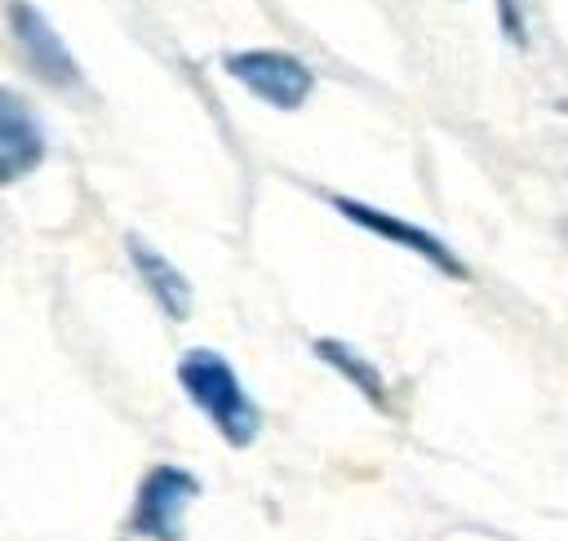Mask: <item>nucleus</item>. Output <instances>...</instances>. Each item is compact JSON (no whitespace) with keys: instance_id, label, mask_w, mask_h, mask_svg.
Wrapping results in <instances>:
<instances>
[{"instance_id":"obj_1","label":"nucleus","mask_w":568,"mask_h":541,"mask_svg":"<svg viewBox=\"0 0 568 541\" xmlns=\"http://www.w3.org/2000/svg\"><path fill=\"white\" fill-rule=\"evenodd\" d=\"M178 386L186 390V399L209 417V426L231 443V448H248L262 430V412L253 404V395L244 390L240 372L231 368L226 355L209 350V346H191L178 359Z\"/></svg>"},{"instance_id":"obj_6","label":"nucleus","mask_w":568,"mask_h":541,"mask_svg":"<svg viewBox=\"0 0 568 541\" xmlns=\"http://www.w3.org/2000/svg\"><path fill=\"white\" fill-rule=\"evenodd\" d=\"M44 164V129L31 111V102L0 84V186L22 182Z\"/></svg>"},{"instance_id":"obj_4","label":"nucleus","mask_w":568,"mask_h":541,"mask_svg":"<svg viewBox=\"0 0 568 541\" xmlns=\"http://www.w3.org/2000/svg\"><path fill=\"white\" fill-rule=\"evenodd\" d=\"M200 497V479L186 466H151L138 483L133 497V514L129 528L146 541H182V523H186V506Z\"/></svg>"},{"instance_id":"obj_9","label":"nucleus","mask_w":568,"mask_h":541,"mask_svg":"<svg viewBox=\"0 0 568 541\" xmlns=\"http://www.w3.org/2000/svg\"><path fill=\"white\" fill-rule=\"evenodd\" d=\"M493 18H497V31L510 49H528L532 44V18H528V4L524 0H493Z\"/></svg>"},{"instance_id":"obj_8","label":"nucleus","mask_w":568,"mask_h":541,"mask_svg":"<svg viewBox=\"0 0 568 541\" xmlns=\"http://www.w3.org/2000/svg\"><path fill=\"white\" fill-rule=\"evenodd\" d=\"M311 350H315V359H324L337 377H346L373 408H390V395H386V377H382V368L368 359V355H359L355 346H346V341H337V337H315L311 341Z\"/></svg>"},{"instance_id":"obj_10","label":"nucleus","mask_w":568,"mask_h":541,"mask_svg":"<svg viewBox=\"0 0 568 541\" xmlns=\"http://www.w3.org/2000/svg\"><path fill=\"white\" fill-rule=\"evenodd\" d=\"M564 235H568V217H564Z\"/></svg>"},{"instance_id":"obj_3","label":"nucleus","mask_w":568,"mask_h":541,"mask_svg":"<svg viewBox=\"0 0 568 541\" xmlns=\"http://www.w3.org/2000/svg\"><path fill=\"white\" fill-rule=\"evenodd\" d=\"M328 204H333L351 226H359V231H368V235H377V239H386V244H395V248L422 257V262L435 266L439 275H448V279H470V266H466V262L453 253V244H444L435 231H426V226H417V222H408V217H399V213H386V208H377V204L351 200V195H328Z\"/></svg>"},{"instance_id":"obj_2","label":"nucleus","mask_w":568,"mask_h":541,"mask_svg":"<svg viewBox=\"0 0 568 541\" xmlns=\"http://www.w3.org/2000/svg\"><path fill=\"white\" fill-rule=\"evenodd\" d=\"M222 71L275 111H297L315 93V71L284 49H235L222 58Z\"/></svg>"},{"instance_id":"obj_5","label":"nucleus","mask_w":568,"mask_h":541,"mask_svg":"<svg viewBox=\"0 0 568 541\" xmlns=\"http://www.w3.org/2000/svg\"><path fill=\"white\" fill-rule=\"evenodd\" d=\"M9 35L22 53V62L53 89L80 84V62L67 49V40L53 31V22L31 4V0H9Z\"/></svg>"},{"instance_id":"obj_7","label":"nucleus","mask_w":568,"mask_h":541,"mask_svg":"<svg viewBox=\"0 0 568 541\" xmlns=\"http://www.w3.org/2000/svg\"><path fill=\"white\" fill-rule=\"evenodd\" d=\"M124 253L142 279V288L155 297V306L164 310V319H186L191 315V279L178 270V262H169L151 239L142 235H124Z\"/></svg>"}]
</instances>
